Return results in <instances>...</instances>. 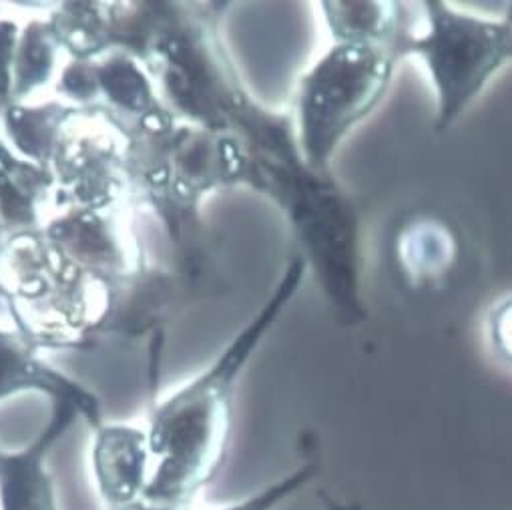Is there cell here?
<instances>
[{
	"label": "cell",
	"mask_w": 512,
	"mask_h": 510,
	"mask_svg": "<svg viewBox=\"0 0 512 510\" xmlns=\"http://www.w3.org/2000/svg\"><path fill=\"white\" fill-rule=\"evenodd\" d=\"M308 274L304 255L284 272L270 300L195 380L165 398L151 414L147 446L151 474L143 500L189 510L221 470L233 428L235 384L253 352L294 300Z\"/></svg>",
	"instance_id": "6da1fadb"
},
{
	"label": "cell",
	"mask_w": 512,
	"mask_h": 510,
	"mask_svg": "<svg viewBox=\"0 0 512 510\" xmlns=\"http://www.w3.org/2000/svg\"><path fill=\"white\" fill-rule=\"evenodd\" d=\"M398 61L386 45L336 43L300 79L294 125L312 171L330 175L336 149L380 105Z\"/></svg>",
	"instance_id": "7a4b0ae2"
},
{
	"label": "cell",
	"mask_w": 512,
	"mask_h": 510,
	"mask_svg": "<svg viewBox=\"0 0 512 510\" xmlns=\"http://www.w3.org/2000/svg\"><path fill=\"white\" fill-rule=\"evenodd\" d=\"M426 29L402 41V57H420L436 89V129H448L512 61V5L492 21L454 11L448 3H422Z\"/></svg>",
	"instance_id": "3957f363"
},
{
	"label": "cell",
	"mask_w": 512,
	"mask_h": 510,
	"mask_svg": "<svg viewBox=\"0 0 512 510\" xmlns=\"http://www.w3.org/2000/svg\"><path fill=\"white\" fill-rule=\"evenodd\" d=\"M131 209L63 205L43 233L65 260L115 288L149 268Z\"/></svg>",
	"instance_id": "277c9868"
},
{
	"label": "cell",
	"mask_w": 512,
	"mask_h": 510,
	"mask_svg": "<svg viewBox=\"0 0 512 510\" xmlns=\"http://www.w3.org/2000/svg\"><path fill=\"white\" fill-rule=\"evenodd\" d=\"M21 392H43L53 404H73L91 428L103 426L101 402L95 394L47 366L39 350L17 330L0 328V400Z\"/></svg>",
	"instance_id": "5b68a950"
},
{
	"label": "cell",
	"mask_w": 512,
	"mask_h": 510,
	"mask_svg": "<svg viewBox=\"0 0 512 510\" xmlns=\"http://www.w3.org/2000/svg\"><path fill=\"white\" fill-rule=\"evenodd\" d=\"M79 416L73 404H53L51 422L35 444L23 452H0V510H57L45 456Z\"/></svg>",
	"instance_id": "8992f818"
},
{
	"label": "cell",
	"mask_w": 512,
	"mask_h": 510,
	"mask_svg": "<svg viewBox=\"0 0 512 510\" xmlns=\"http://www.w3.org/2000/svg\"><path fill=\"white\" fill-rule=\"evenodd\" d=\"M51 167L17 157L0 141V237L43 231L57 213Z\"/></svg>",
	"instance_id": "52a82bcc"
},
{
	"label": "cell",
	"mask_w": 512,
	"mask_h": 510,
	"mask_svg": "<svg viewBox=\"0 0 512 510\" xmlns=\"http://www.w3.org/2000/svg\"><path fill=\"white\" fill-rule=\"evenodd\" d=\"M93 472L109 508L139 500L151 474L147 432L125 424L99 426L93 442Z\"/></svg>",
	"instance_id": "ba28073f"
},
{
	"label": "cell",
	"mask_w": 512,
	"mask_h": 510,
	"mask_svg": "<svg viewBox=\"0 0 512 510\" xmlns=\"http://www.w3.org/2000/svg\"><path fill=\"white\" fill-rule=\"evenodd\" d=\"M324 15L336 43H372L392 47L402 59V41L410 35L408 15L398 3H324Z\"/></svg>",
	"instance_id": "9c48e42d"
},
{
	"label": "cell",
	"mask_w": 512,
	"mask_h": 510,
	"mask_svg": "<svg viewBox=\"0 0 512 510\" xmlns=\"http://www.w3.org/2000/svg\"><path fill=\"white\" fill-rule=\"evenodd\" d=\"M73 111L75 105L69 103H45L39 107L13 103L0 115V121L7 139L23 159L51 167Z\"/></svg>",
	"instance_id": "30bf717a"
},
{
	"label": "cell",
	"mask_w": 512,
	"mask_h": 510,
	"mask_svg": "<svg viewBox=\"0 0 512 510\" xmlns=\"http://www.w3.org/2000/svg\"><path fill=\"white\" fill-rule=\"evenodd\" d=\"M63 45L53 23L31 21L21 29L13 61V101L23 103L35 91L47 87L63 55Z\"/></svg>",
	"instance_id": "8fae6325"
},
{
	"label": "cell",
	"mask_w": 512,
	"mask_h": 510,
	"mask_svg": "<svg viewBox=\"0 0 512 510\" xmlns=\"http://www.w3.org/2000/svg\"><path fill=\"white\" fill-rule=\"evenodd\" d=\"M318 472V464L310 462L302 468H298L294 474H290L288 478L276 482L274 486L258 492L255 496H249L237 504L219 508V510H274L280 502H284L288 496H292L296 490H300L302 486H306V482Z\"/></svg>",
	"instance_id": "7c38bea8"
},
{
	"label": "cell",
	"mask_w": 512,
	"mask_h": 510,
	"mask_svg": "<svg viewBox=\"0 0 512 510\" xmlns=\"http://www.w3.org/2000/svg\"><path fill=\"white\" fill-rule=\"evenodd\" d=\"M19 25L7 19H0V115H3L13 101V61L19 41Z\"/></svg>",
	"instance_id": "4fadbf2b"
},
{
	"label": "cell",
	"mask_w": 512,
	"mask_h": 510,
	"mask_svg": "<svg viewBox=\"0 0 512 510\" xmlns=\"http://www.w3.org/2000/svg\"><path fill=\"white\" fill-rule=\"evenodd\" d=\"M490 340L502 360L512 366V298L500 302L490 314Z\"/></svg>",
	"instance_id": "5bb4252c"
},
{
	"label": "cell",
	"mask_w": 512,
	"mask_h": 510,
	"mask_svg": "<svg viewBox=\"0 0 512 510\" xmlns=\"http://www.w3.org/2000/svg\"><path fill=\"white\" fill-rule=\"evenodd\" d=\"M111 510H173V508H167V506H161V504H153V502H147L143 498L131 502V504H125V506H119V508H111Z\"/></svg>",
	"instance_id": "9a60e30c"
},
{
	"label": "cell",
	"mask_w": 512,
	"mask_h": 510,
	"mask_svg": "<svg viewBox=\"0 0 512 510\" xmlns=\"http://www.w3.org/2000/svg\"><path fill=\"white\" fill-rule=\"evenodd\" d=\"M320 498L326 506V510H358L354 504H342L336 498H332L328 492H320Z\"/></svg>",
	"instance_id": "2e32d148"
}]
</instances>
